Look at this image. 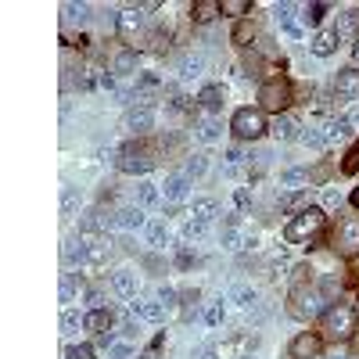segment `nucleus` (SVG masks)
Returning a JSON list of instances; mask_svg holds the SVG:
<instances>
[{"instance_id":"f257e3e1","label":"nucleus","mask_w":359,"mask_h":359,"mask_svg":"<svg viewBox=\"0 0 359 359\" xmlns=\"http://www.w3.org/2000/svg\"><path fill=\"white\" fill-rule=\"evenodd\" d=\"M323 208L320 205H309V208H302V212H294V219L284 226V241L287 245H306V241H313V237L323 230Z\"/></svg>"},{"instance_id":"f03ea898","label":"nucleus","mask_w":359,"mask_h":359,"mask_svg":"<svg viewBox=\"0 0 359 359\" xmlns=\"http://www.w3.org/2000/svg\"><path fill=\"white\" fill-rule=\"evenodd\" d=\"M320 338L323 341H348L352 334H355V309L352 306H331L323 313V320H320Z\"/></svg>"},{"instance_id":"7ed1b4c3","label":"nucleus","mask_w":359,"mask_h":359,"mask_svg":"<svg viewBox=\"0 0 359 359\" xmlns=\"http://www.w3.org/2000/svg\"><path fill=\"white\" fill-rule=\"evenodd\" d=\"M230 130H233L237 140H255L269 130V123H266V115L259 108H237L233 118H230Z\"/></svg>"},{"instance_id":"20e7f679","label":"nucleus","mask_w":359,"mask_h":359,"mask_svg":"<svg viewBox=\"0 0 359 359\" xmlns=\"http://www.w3.org/2000/svg\"><path fill=\"white\" fill-rule=\"evenodd\" d=\"M259 104L266 108V111H284L287 104H291V83L284 79V76H273V79H266L262 86H259Z\"/></svg>"},{"instance_id":"39448f33","label":"nucleus","mask_w":359,"mask_h":359,"mask_svg":"<svg viewBox=\"0 0 359 359\" xmlns=\"http://www.w3.org/2000/svg\"><path fill=\"white\" fill-rule=\"evenodd\" d=\"M331 248L338 255H359V219H341L331 233Z\"/></svg>"},{"instance_id":"423d86ee","label":"nucleus","mask_w":359,"mask_h":359,"mask_svg":"<svg viewBox=\"0 0 359 359\" xmlns=\"http://www.w3.org/2000/svg\"><path fill=\"white\" fill-rule=\"evenodd\" d=\"M151 165H155L151 151H147V147H140V144H130V147H123V151H118V169H123V172H130V176H137V172H147Z\"/></svg>"},{"instance_id":"0eeeda50","label":"nucleus","mask_w":359,"mask_h":359,"mask_svg":"<svg viewBox=\"0 0 359 359\" xmlns=\"http://www.w3.org/2000/svg\"><path fill=\"white\" fill-rule=\"evenodd\" d=\"M294 316H316V313H327L323 302H327V294L323 287H294Z\"/></svg>"},{"instance_id":"6e6552de","label":"nucleus","mask_w":359,"mask_h":359,"mask_svg":"<svg viewBox=\"0 0 359 359\" xmlns=\"http://www.w3.org/2000/svg\"><path fill=\"white\" fill-rule=\"evenodd\" d=\"M320 352H323V338L313 334V331L298 334V338L291 341V359H316Z\"/></svg>"},{"instance_id":"1a4fd4ad","label":"nucleus","mask_w":359,"mask_h":359,"mask_svg":"<svg viewBox=\"0 0 359 359\" xmlns=\"http://www.w3.org/2000/svg\"><path fill=\"white\" fill-rule=\"evenodd\" d=\"M111 255V241L108 237H90L86 241V266L83 269H101Z\"/></svg>"},{"instance_id":"9d476101","label":"nucleus","mask_w":359,"mask_h":359,"mask_svg":"<svg viewBox=\"0 0 359 359\" xmlns=\"http://www.w3.org/2000/svg\"><path fill=\"white\" fill-rule=\"evenodd\" d=\"M334 94L341 101H359V69H345L334 76Z\"/></svg>"},{"instance_id":"9b49d317","label":"nucleus","mask_w":359,"mask_h":359,"mask_svg":"<svg viewBox=\"0 0 359 359\" xmlns=\"http://www.w3.org/2000/svg\"><path fill=\"white\" fill-rule=\"evenodd\" d=\"M155 126V111L151 108H130L126 115H123V130H130V133H144V130H151Z\"/></svg>"},{"instance_id":"f8f14e48","label":"nucleus","mask_w":359,"mask_h":359,"mask_svg":"<svg viewBox=\"0 0 359 359\" xmlns=\"http://www.w3.org/2000/svg\"><path fill=\"white\" fill-rule=\"evenodd\" d=\"M108 226H118V216H111L108 208H90L83 216V233H97V230H108Z\"/></svg>"},{"instance_id":"ddd939ff","label":"nucleus","mask_w":359,"mask_h":359,"mask_svg":"<svg viewBox=\"0 0 359 359\" xmlns=\"http://www.w3.org/2000/svg\"><path fill=\"white\" fill-rule=\"evenodd\" d=\"M130 313L140 316V320H151V323L165 320V306L158 302V298H137V302H130Z\"/></svg>"},{"instance_id":"4468645a","label":"nucleus","mask_w":359,"mask_h":359,"mask_svg":"<svg viewBox=\"0 0 359 359\" xmlns=\"http://www.w3.org/2000/svg\"><path fill=\"white\" fill-rule=\"evenodd\" d=\"M176 72H180V79L201 76V72H205V54H201V50H187V54L176 62Z\"/></svg>"},{"instance_id":"2eb2a0df","label":"nucleus","mask_w":359,"mask_h":359,"mask_svg":"<svg viewBox=\"0 0 359 359\" xmlns=\"http://www.w3.org/2000/svg\"><path fill=\"white\" fill-rule=\"evenodd\" d=\"M338 43H341V36L334 33V29H323V33H316V36H313L309 50H313L316 57H331V54L338 50Z\"/></svg>"},{"instance_id":"dca6fc26","label":"nucleus","mask_w":359,"mask_h":359,"mask_svg":"<svg viewBox=\"0 0 359 359\" xmlns=\"http://www.w3.org/2000/svg\"><path fill=\"white\" fill-rule=\"evenodd\" d=\"M65 262L72 269H83L86 266V237H65V248H62Z\"/></svg>"},{"instance_id":"f3484780","label":"nucleus","mask_w":359,"mask_h":359,"mask_svg":"<svg viewBox=\"0 0 359 359\" xmlns=\"http://www.w3.org/2000/svg\"><path fill=\"white\" fill-rule=\"evenodd\" d=\"M191 194V176L187 172H172L169 180H165V201H184Z\"/></svg>"},{"instance_id":"a211bd4d","label":"nucleus","mask_w":359,"mask_h":359,"mask_svg":"<svg viewBox=\"0 0 359 359\" xmlns=\"http://www.w3.org/2000/svg\"><path fill=\"white\" fill-rule=\"evenodd\" d=\"M115 216H118V226H123V230H144V226H151L140 205H126L123 212H115Z\"/></svg>"},{"instance_id":"6ab92c4d","label":"nucleus","mask_w":359,"mask_h":359,"mask_svg":"<svg viewBox=\"0 0 359 359\" xmlns=\"http://www.w3.org/2000/svg\"><path fill=\"white\" fill-rule=\"evenodd\" d=\"M140 25H144V18L137 11H123V15H118V22H115V29H118V36H123V40H137Z\"/></svg>"},{"instance_id":"aec40b11","label":"nucleus","mask_w":359,"mask_h":359,"mask_svg":"<svg viewBox=\"0 0 359 359\" xmlns=\"http://www.w3.org/2000/svg\"><path fill=\"white\" fill-rule=\"evenodd\" d=\"M111 287L123 298H133L137 294V273H133V269H115V273H111Z\"/></svg>"},{"instance_id":"412c9836","label":"nucleus","mask_w":359,"mask_h":359,"mask_svg":"<svg viewBox=\"0 0 359 359\" xmlns=\"http://www.w3.org/2000/svg\"><path fill=\"white\" fill-rule=\"evenodd\" d=\"M223 101H226V90H223V86H205L201 94H198V104H201L205 111H219Z\"/></svg>"},{"instance_id":"4be33fe9","label":"nucleus","mask_w":359,"mask_h":359,"mask_svg":"<svg viewBox=\"0 0 359 359\" xmlns=\"http://www.w3.org/2000/svg\"><path fill=\"white\" fill-rule=\"evenodd\" d=\"M216 216H219V201H216V198H201V201H194V219L212 223Z\"/></svg>"},{"instance_id":"5701e85b","label":"nucleus","mask_w":359,"mask_h":359,"mask_svg":"<svg viewBox=\"0 0 359 359\" xmlns=\"http://www.w3.org/2000/svg\"><path fill=\"white\" fill-rule=\"evenodd\" d=\"M191 15H194V22H212L216 15H223V8L216 4V0H198V4L191 8Z\"/></svg>"},{"instance_id":"b1692460","label":"nucleus","mask_w":359,"mask_h":359,"mask_svg":"<svg viewBox=\"0 0 359 359\" xmlns=\"http://www.w3.org/2000/svg\"><path fill=\"white\" fill-rule=\"evenodd\" d=\"M108 327H111V313L108 309H94L86 316V331H94V334H108Z\"/></svg>"},{"instance_id":"393cba45","label":"nucleus","mask_w":359,"mask_h":359,"mask_svg":"<svg viewBox=\"0 0 359 359\" xmlns=\"http://www.w3.org/2000/svg\"><path fill=\"white\" fill-rule=\"evenodd\" d=\"M294 130H298V126H294V118H291V115H277V118H273V126H269V133H273L277 140H291Z\"/></svg>"},{"instance_id":"a878e982","label":"nucleus","mask_w":359,"mask_h":359,"mask_svg":"<svg viewBox=\"0 0 359 359\" xmlns=\"http://www.w3.org/2000/svg\"><path fill=\"white\" fill-rule=\"evenodd\" d=\"M133 198H137V205H140V208H144V205H155V201H158V187L144 180V184H137V187H133Z\"/></svg>"},{"instance_id":"bb28decb","label":"nucleus","mask_w":359,"mask_h":359,"mask_svg":"<svg viewBox=\"0 0 359 359\" xmlns=\"http://www.w3.org/2000/svg\"><path fill=\"white\" fill-rule=\"evenodd\" d=\"M348 130H352L348 118H331V123H327V130H323V137H327V140H341V137H348Z\"/></svg>"},{"instance_id":"cd10ccee","label":"nucleus","mask_w":359,"mask_h":359,"mask_svg":"<svg viewBox=\"0 0 359 359\" xmlns=\"http://www.w3.org/2000/svg\"><path fill=\"white\" fill-rule=\"evenodd\" d=\"M79 327H86V316H79L76 309H65L62 313V334H76Z\"/></svg>"},{"instance_id":"c85d7f7f","label":"nucleus","mask_w":359,"mask_h":359,"mask_svg":"<svg viewBox=\"0 0 359 359\" xmlns=\"http://www.w3.org/2000/svg\"><path fill=\"white\" fill-rule=\"evenodd\" d=\"M194 130H198V137H201V140H208V144L219 140V123H216V118H201V123H198Z\"/></svg>"},{"instance_id":"c756f323","label":"nucleus","mask_w":359,"mask_h":359,"mask_svg":"<svg viewBox=\"0 0 359 359\" xmlns=\"http://www.w3.org/2000/svg\"><path fill=\"white\" fill-rule=\"evenodd\" d=\"M86 18H90V4H65V22L69 25H76V22L83 25Z\"/></svg>"},{"instance_id":"7c9ffc66","label":"nucleus","mask_w":359,"mask_h":359,"mask_svg":"<svg viewBox=\"0 0 359 359\" xmlns=\"http://www.w3.org/2000/svg\"><path fill=\"white\" fill-rule=\"evenodd\" d=\"M223 15H230V18H241V15H248L252 11V4H248V0H223Z\"/></svg>"},{"instance_id":"2f4dec72","label":"nucleus","mask_w":359,"mask_h":359,"mask_svg":"<svg viewBox=\"0 0 359 359\" xmlns=\"http://www.w3.org/2000/svg\"><path fill=\"white\" fill-rule=\"evenodd\" d=\"M133 69H137V54H133V50H123V54L115 57V72H118V76H130Z\"/></svg>"},{"instance_id":"473e14b6","label":"nucleus","mask_w":359,"mask_h":359,"mask_svg":"<svg viewBox=\"0 0 359 359\" xmlns=\"http://www.w3.org/2000/svg\"><path fill=\"white\" fill-rule=\"evenodd\" d=\"M76 291H79V284H76V273H65V277H62V287H57V294H62V302H72V298H76Z\"/></svg>"},{"instance_id":"72a5a7b5","label":"nucleus","mask_w":359,"mask_h":359,"mask_svg":"<svg viewBox=\"0 0 359 359\" xmlns=\"http://www.w3.org/2000/svg\"><path fill=\"white\" fill-rule=\"evenodd\" d=\"M147 237H151V245H155V248H165V241H169L165 223H151V226H147Z\"/></svg>"},{"instance_id":"f704fd0d","label":"nucleus","mask_w":359,"mask_h":359,"mask_svg":"<svg viewBox=\"0 0 359 359\" xmlns=\"http://www.w3.org/2000/svg\"><path fill=\"white\" fill-rule=\"evenodd\" d=\"M359 29V11H345V18H341V25L334 29L338 36H348V33H355Z\"/></svg>"},{"instance_id":"c9c22d12","label":"nucleus","mask_w":359,"mask_h":359,"mask_svg":"<svg viewBox=\"0 0 359 359\" xmlns=\"http://www.w3.org/2000/svg\"><path fill=\"white\" fill-rule=\"evenodd\" d=\"M355 169H359V140L348 147V155H345V162H341V172H348V176H352Z\"/></svg>"},{"instance_id":"e433bc0d","label":"nucleus","mask_w":359,"mask_h":359,"mask_svg":"<svg viewBox=\"0 0 359 359\" xmlns=\"http://www.w3.org/2000/svg\"><path fill=\"white\" fill-rule=\"evenodd\" d=\"M205 169H208V158H205V155H191V158H187V169H184V172H187V176H201Z\"/></svg>"},{"instance_id":"4c0bfd02","label":"nucleus","mask_w":359,"mask_h":359,"mask_svg":"<svg viewBox=\"0 0 359 359\" xmlns=\"http://www.w3.org/2000/svg\"><path fill=\"white\" fill-rule=\"evenodd\" d=\"M223 313H226V309H223V298H219V302H212V306L205 309V323H208V327H216V323L223 320Z\"/></svg>"},{"instance_id":"58836bf2","label":"nucleus","mask_w":359,"mask_h":359,"mask_svg":"<svg viewBox=\"0 0 359 359\" xmlns=\"http://www.w3.org/2000/svg\"><path fill=\"white\" fill-rule=\"evenodd\" d=\"M76 205H79V194H76L72 187H65V194H62V212L72 216V212H76Z\"/></svg>"},{"instance_id":"ea45409f","label":"nucleus","mask_w":359,"mask_h":359,"mask_svg":"<svg viewBox=\"0 0 359 359\" xmlns=\"http://www.w3.org/2000/svg\"><path fill=\"white\" fill-rule=\"evenodd\" d=\"M65 359H94V348H90V345H69Z\"/></svg>"},{"instance_id":"a19ab883","label":"nucleus","mask_w":359,"mask_h":359,"mask_svg":"<svg viewBox=\"0 0 359 359\" xmlns=\"http://www.w3.org/2000/svg\"><path fill=\"white\" fill-rule=\"evenodd\" d=\"M280 184H284V187L306 184V172H302V169H287V172H280Z\"/></svg>"},{"instance_id":"79ce46f5","label":"nucleus","mask_w":359,"mask_h":359,"mask_svg":"<svg viewBox=\"0 0 359 359\" xmlns=\"http://www.w3.org/2000/svg\"><path fill=\"white\" fill-rule=\"evenodd\" d=\"M233 302H237V306H245V309L255 306V291H252V287H237V291H233Z\"/></svg>"},{"instance_id":"37998d69","label":"nucleus","mask_w":359,"mask_h":359,"mask_svg":"<svg viewBox=\"0 0 359 359\" xmlns=\"http://www.w3.org/2000/svg\"><path fill=\"white\" fill-rule=\"evenodd\" d=\"M208 230V223H201V219H191L187 226H184V237H187V241H194V237H201Z\"/></svg>"},{"instance_id":"c03bdc74","label":"nucleus","mask_w":359,"mask_h":359,"mask_svg":"<svg viewBox=\"0 0 359 359\" xmlns=\"http://www.w3.org/2000/svg\"><path fill=\"white\" fill-rule=\"evenodd\" d=\"M323 11H327V4H309L302 18H306L309 25H320V18H323Z\"/></svg>"},{"instance_id":"a18cd8bd","label":"nucleus","mask_w":359,"mask_h":359,"mask_svg":"<svg viewBox=\"0 0 359 359\" xmlns=\"http://www.w3.org/2000/svg\"><path fill=\"white\" fill-rule=\"evenodd\" d=\"M280 205H284V208H298V212H302V208H309V205H306V194H287V198H280Z\"/></svg>"},{"instance_id":"49530a36","label":"nucleus","mask_w":359,"mask_h":359,"mask_svg":"<svg viewBox=\"0 0 359 359\" xmlns=\"http://www.w3.org/2000/svg\"><path fill=\"white\" fill-rule=\"evenodd\" d=\"M158 302L165 306V313H172V309H176V291H172V287H162V291H158Z\"/></svg>"},{"instance_id":"de8ad7c7","label":"nucleus","mask_w":359,"mask_h":359,"mask_svg":"<svg viewBox=\"0 0 359 359\" xmlns=\"http://www.w3.org/2000/svg\"><path fill=\"white\" fill-rule=\"evenodd\" d=\"M302 144H306V147H323V144H327V137H323V133H316V130H306V133H302Z\"/></svg>"},{"instance_id":"09e8293b","label":"nucleus","mask_w":359,"mask_h":359,"mask_svg":"<svg viewBox=\"0 0 359 359\" xmlns=\"http://www.w3.org/2000/svg\"><path fill=\"white\" fill-rule=\"evenodd\" d=\"M86 302L94 306V309H104V294H101L97 287H90V291H86Z\"/></svg>"},{"instance_id":"8fccbe9b","label":"nucleus","mask_w":359,"mask_h":359,"mask_svg":"<svg viewBox=\"0 0 359 359\" xmlns=\"http://www.w3.org/2000/svg\"><path fill=\"white\" fill-rule=\"evenodd\" d=\"M111 359H130V345H115L111 348Z\"/></svg>"},{"instance_id":"3c124183","label":"nucleus","mask_w":359,"mask_h":359,"mask_svg":"<svg viewBox=\"0 0 359 359\" xmlns=\"http://www.w3.org/2000/svg\"><path fill=\"white\" fill-rule=\"evenodd\" d=\"M226 158L237 165V162H245V155H241V147H230V151H226Z\"/></svg>"},{"instance_id":"603ef678","label":"nucleus","mask_w":359,"mask_h":359,"mask_svg":"<svg viewBox=\"0 0 359 359\" xmlns=\"http://www.w3.org/2000/svg\"><path fill=\"white\" fill-rule=\"evenodd\" d=\"M345 118H348V123H352V126H355V123H359V104H355V108H352V111H348V115H345Z\"/></svg>"},{"instance_id":"864d4df0","label":"nucleus","mask_w":359,"mask_h":359,"mask_svg":"<svg viewBox=\"0 0 359 359\" xmlns=\"http://www.w3.org/2000/svg\"><path fill=\"white\" fill-rule=\"evenodd\" d=\"M352 57H355V65H359V40H355V47H352Z\"/></svg>"},{"instance_id":"5fc2aeb1","label":"nucleus","mask_w":359,"mask_h":359,"mask_svg":"<svg viewBox=\"0 0 359 359\" xmlns=\"http://www.w3.org/2000/svg\"><path fill=\"white\" fill-rule=\"evenodd\" d=\"M352 205H355V208H359V187H355V191H352Z\"/></svg>"},{"instance_id":"6e6d98bb","label":"nucleus","mask_w":359,"mask_h":359,"mask_svg":"<svg viewBox=\"0 0 359 359\" xmlns=\"http://www.w3.org/2000/svg\"><path fill=\"white\" fill-rule=\"evenodd\" d=\"M237 359H255V355H237Z\"/></svg>"},{"instance_id":"4d7b16f0","label":"nucleus","mask_w":359,"mask_h":359,"mask_svg":"<svg viewBox=\"0 0 359 359\" xmlns=\"http://www.w3.org/2000/svg\"><path fill=\"white\" fill-rule=\"evenodd\" d=\"M338 359H345V355H338Z\"/></svg>"}]
</instances>
